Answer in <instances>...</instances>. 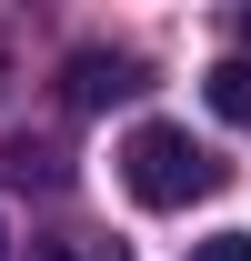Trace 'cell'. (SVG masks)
I'll return each mask as SVG.
<instances>
[{
	"instance_id": "cell-1",
	"label": "cell",
	"mask_w": 251,
	"mask_h": 261,
	"mask_svg": "<svg viewBox=\"0 0 251 261\" xmlns=\"http://www.w3.org/2000/svg\"><path fill=\"white\" fill-rule=\"evenodd\" d=\"M121 191L141 201V211H191V201L221 191V161L191 141L181 121H141V130L121 141Z\"/></svg>"
},
{
	"instance_id": "cell-2",
	"label": "cell",
	"mask_w": 251,
	"mask_h": 261,
	"mask_svg": "<svg viewBox=\"0 0 251 261\" xmlns=\"http://www.w3.org/2000/svg\"><path fill=\"white\" fill-rule=\"evenodd\" d=\"M70 111H111V100H141L151 91V61L141 50H70Z\"/></svg>"
},
{
	"instance_id": "cell-3",
	"label": "cell",
	"mask_w": 251,
	"mask_h": 261,
	"mask_svg": "<svg viewBox=\"0 0 251 261\" xmlns=\"http://www.w3.org/2000/svg\"><path fill=\"white\" fill-rule=\"evenodd\" d=\"M201 100H211L231 130H251V50H241V61H211V70H201Z\"/></svg>"
},
{
	"instance_id": "cell-4",
	"label": "cell",
	"mask_w": 251,
	"mask_h": 261,
	"mask_svg": "<svg viewBox=\"0 0 251 261\" xmlns=\"http://www.w3.org/2000/svg\"><path fill=\"white\" fill-rule=\"evenodd\" d=\"M0 181H20V191H31V181H40V191H61L70 171H61V151H51V141H10V151H0Z\"/></svg>"
},
{
	"instance_id": "cell-5",
	"label": "cell",
	"mask_w": 251,
	"mask_h": 261,
	"mask_svg": "<svg viewBox=\"0 0 251 261\" xmlns=\"http://www.w3.org/2000/svg\"><path fill=\"white\" fill-rule=\"evenodd\" d=\"M31 261H131V251L111 241V231H40Z\"/></svg>"
},
{
	"instance_id": "cell-6",
	"label": "cell",
	"mask_w": 251,
	"mask_h": 261,
	"mask_svg": "<svg viewBox=\"0 0 251 261\" xmlns=\"http://www.w3.org/2000/svg\"><path fill=\"white\" fill-rule=\"evenodd\" d=\"M191 261H251V231H211V241H191Z\"/></svg>"
},
{
	"instance_id": "cell-7",
	"label": "cell",
	"mask_w": 251,
	"mask_h": 261,
	"mask_svg": "<svg viewBox=\"0 0 251 261\" xmlns=\"http://www.w3.org/2000/svg\"><path fill=\"white\" fill-rule=\"evenodd\" d=\"M0 261H10V231H0Z\"/></svg>"
},
{
	"instance_id": "cell-8",
	"label": "cell",
	"mask_w": 251,
	"mask_h": 261,
	"mask_svg": "<svg viewBox=\"0 0 251 261\" xmlns=\"http://www.w3.org/2000/svg\"><path fill=\"white\" fill-rule=\"evenodd\" d=\"M241 40H251V10H241Z\"/></svg>"
}]
</instances>
